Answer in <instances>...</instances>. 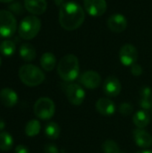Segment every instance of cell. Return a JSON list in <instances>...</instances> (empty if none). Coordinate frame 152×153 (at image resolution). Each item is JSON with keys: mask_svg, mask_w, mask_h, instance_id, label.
<instances>
[{"mask_svg": "<svg viewBox=\"0 0 152 153\" xmlns=\"http://www.w3.org/2000/svg\"><path fill=\"white\" fill-rule=\"evenodd\" d=\"M85 13L82 6L74 2H66L59 9V23L66 30H74L82 26Z\"/></svg>", "mask_w": 152, "mask_h": 153, "instance_id": "1", "label": "cell"}, {"mask_svg": "<svg viewBox=\"0 0 152 153\" xmlns=\"http://www.w3.org/2000/svg\"><path fill=\"white\" fill-rule=\"evenodd\" d=\"M80 71L79 59L75 55L68 54L63 56L57 65V74L65 82H73L78 75Z\"/></svg>", "mask_w": 152, "mask_h": 153, "instance_id": "2", "label": "cell"}, {"mask_svg": "<svg viewBox=\"0 0 152 153\" xmlns=\"http://www.w3.org/2000/svg\"><path fill=\"white\" fill-rule=\"evenodd\" d=\"M19 78L23 84L29 87H35L41 84L45 80V74L40 68L34 65L27 64L19 69Z\"/></svg>", "mask_w": 152, "mask_h": 153, "instance_id": "3", "label": "cell"}, {"mask_svg": "<svg viewBox=\"0 0 152 153\" xmlns=\"http://www.w3.org/2000/svg\"><path fill=\"white\" fill-rule=\"evenodd\" d=\"M41 29V21L35 15H29L24 17L18 28L20 37L25 40L34 39Z\"/></svg>", "mask_w": 152, "mask_h": 153, "instance_id": "4", "label": "cell"}, {"mask_svg": "<svg viewBox=\"0 0 152 153\" xmlns=\"http://www.w3.org/2000/svg\"><path fill=\"white\" fill-rule=\"evenodd\" d=\"M17 30V21L13 13L8 10H0V36L12 37Z\"/></svg>", "mask_w": 152, "mask_h": 153, "instance_id": "5", "label": "cell"}, {"mask_svg": "<svg viewBox=\"0 0 152 153\" xmlns=\"http://www.w3.org/2000/svg\"><path fill=\"white\" fill-rule=\"evenodd\" d=\"M34 114L41 120H48L55 115L56 106L54 101L47 97L39 98L33 107Z\"/></svg>", "mask_w": 152, "mask_h": 153, "instance_id": "6", "label": "cell"}, {"mask_svg": "<svg viewBox=\"0 0 152 153\" xmlns=\"http://www.w3.org/2000/svg\"><path fill=\"white\" fill-rule=\"evenodd\" d=\"M65 94L69 102L74 106H80L85 100V91L79 84L70 83L65 87Z\"/></svg>", "mask_w": 152, "mask_h": 153, "instance_id": "7", "label": "cell"}, {"mask_svg": "<svg viewBox=\"0 0 152 153\" xmlns=\"http://www.w3.org/2000/svg\"><path fill=\"white\" fill-rule=\"evenodd\" d=\"M119 58L121 63L125 66H132L138 59L137 48L132 44H125L119 52Z\"/></svg>", "mask_w": 152, "mask_h": 153, "instance_id": "8", "label": "cell"}, {"mask_svg": "<svg viewBox=\"0 0 152 153\" xmlns=\"http://www.w3.org/2000/svg\"><path fill=\"white\" fill-rule=\"evenodd\" d=\"M84 7L90 16L99 17L106 13L108 6L106 0H84Z\"/></svg>", "mask_w": 152, "mask_h": 153, "instance_id": "9", "label": "cell"}, {"mask_svg": "<svg viewBox=\"0 0 152 153\" xmlns=\"http://www.w3.org/2000/svg\"><path fill=\"white\" fill-rule=\"evenodd\" d=\"M81 83L87 89L94 90L100 86L101 76L99 73L95 71H86L80 77Z\"/></svg>", "mask_w": 152, "mask_h": 153, "instance_id": "10", "label": "cell"}, {"mask_svg": "<svg viewBox=\"0 0 152 153\" xmlns=\"http://www.w3.org/2000/svg\"><path fill=\"white\" fill-rule=\"evenodd\" d=\"M108 27L110 30L116 33H121L127 28V19L121 13L112 14L107 22Z\"/></svg>", "mask_w": 152, "mask_h": 153, "instance_id": "11", "label": "cell"}, {"mask_svg": "<svg viewBox=\"0 0 152 153\" xmlns=\"http://www.w3.org/2000/svg\"><path fill=\"white\" fill-rule=\"evenodd\" d=\"M122 90L120 81L116 76H108L103 84L104 93L108 97H116L119 95Z\"/></svg>", "mask_w": 152, "mask_h": 153, "instance_id": "12", "label": "cell"}, {"mask_svg": "<svg viewBox=\"0 0 152 153\" xmlns=\"http://www.w3.org/2000/svg\"><path fill=\"white\" fill-rule=\"evenodd\" d=\"M46 0H24V8L32 15H41L47 10Z\"/></svg>", "mask_w": 152, "mask_h": 153, "instance_id": "13", "label": "cell"}, {"mask_svg": "<svg viewBox=\"0 0 152 153\" xmlns=\"http://www.w3.org/2000/svg\"><path fill=\"white\" fill-rule=\"evenodd\" d=\"M133 139L135 143L141 148L147 149L152 145L151 134L143 129H135L133 131Z\"/></svg>", "mask_w": 152, "mask_h": 153, "instance_id": "14", "label": "cell"}, {"mask_svg": "<svg viewBox=\"0 0 152 153\" xmlns=\"http://www.w3.org/2000/svg\"><path fill=\"white\" fill-rule=\"evenodd\" d=\"M0 101L7 108L14 107L18 102V95L13 90L4 88L0 91Z\"/></svg>", "mask_w": 152, "mask_h": 153, "instance_id": "15", "label": "cell"}, {"mask_svg": "<svg viewBox=\"0 0 152 153\" xmlns=\"http://www.w3.org/2000/svg\"><path fill=\"white\" fill-rule=\"evenodd\" d=\"M96 109L102 116H111L116 111V106L108 98H101L96 102Z\"/></svg>", "mask_w": 152, "mask_h": 153, "instance_id": "16", "label": "cell"}, {"mask_svg": "<svg viewBox=\"0 0 152 153\" xmlns=\"http://www.w3.org/2000/svg\"><path fill=\"white\" fill-rule=\"evenodd\" d=\"M140 106L144 110L152 108V91L148 86H143L140 91Z\"/></svg>", "mask_w": 152, "mask_h": 153, "instance_id": "17", "label": "cell"}, {"mask_svg": "<svg viewBox=\"0 0 152 153\" xmlns=\"http://www.w3.org/2000/svg\"><path fill=\"white\" fill-rule=\"evenodd\" d=\"M133 124L138 128L143 129V128L147 127L148 125L150 124L151 117H150L149 113L147 112V110L141 109L134 114V116L133 117Z\"/></svg>", "mask_w": 152, "mask_h": 153, "instance_id": "18", "label": "cell"}, {"mask_svg": "<svg viewBox=\"0 0 152 153\" xmlns=\"http://www.w3.org/2000/svg\"><path fill=\"white\" fill-rule=\"evenodd\" d=\"M19 54L24 61L30 62V61L34 60L36 57V49L31 44L23 43L20 47Z\"/></svg>", "mask_w": 152, "mask_h": 153, "instance_id": "19", "label": "cell"}, {"mask_svg": "<svg viewBox=\"0 0 152 153\" xmlns=\"http://www.w3.org/2000/svg\"><path fill=\"white\" fill-rule=\"evenodd\" d=\"M56 58L53 53L46 52L41 56L40 65L45 71L47 72L52 71L56 67Z\"/></svg>", "mask_w": 152, "mask_h": 153, "instance_id": "20", "label": "cell"}, {"mask_svg": "<svg viewBox=\"0 0 152 153\" xmlns=\"http://www.w3.org/2000/svg\"><path fill=\"white\" fill-rule=\"evenodd\" d=\"M13 144V136L7 132H0V151L8 152L12 149Z\"/></svg>", "mask_w": 152, "mask_h": 153, "instance_id": "21", "label": "cell"}, {"mask_svg": "<svg viewBox=\"0 0 152 153\" xmlns=\"http://www.w3.org/2000/svg\"><path fill=\"white\" fill-rule=\"evenodd\" d=\"M45 134L51 140H56L60 135V127L55 122H50L45 126Z\"/></svg>", "mask_w": 152, "mask_h": 153, "instance_id": "22", "label": "cell"}, {"mask_svg": "<svg viewBox=\"0 0 152 153\" xmlns=\"http://www.w3.org/2000/svg\"><path fill=\"white\" fill-rule=\"evenodd\" d=\"M40 128H41L40 123L36 119H32L27 123L24 131H25L26 135H28L30 137H33V136H36L39 134Z\"/></svg>", "mask_w": 152, "mask_h": 153, "instance_id": "23", "label": "cell"}, {"mask_svg": "<svg viewBox=\"0 0 152 153\" xmlns=\"http://www.w3.org/2000/svg\"><path fill=\"white\" fill-rule=\"evenodd\" d=\"M16 46L12 40H3L0 43V53L4 56H11L14 54Z\"/></svg>", "mask_w": 152, "mask_h": 153, "instance_id": "24", "label": "cell"}, {"mask_svg": "<svg viewBox=\"0 0 152 153\" xmlns=\"http://www.w3.org/2000/svg\"><path fill=\"white\" fill-rule=\"evenodd\" d=\"M101 149L104 153H119L120 152V149L118 144L110 139L106 140L102 145H101Z\"/></svg>", "mask_w": 152, "mask_h": 153, "instance_id": "25", "label": "cell"}, {"mask_svg": "<svg viewBox=\"0 0 152 153\" xmlns=\"http://www.w3.org/2000/svg\"><path fill=\"white\" fill-rule=\"evenodd\" d=\"M8 11L15 15H22L24 13V8L20 2H12L8 5Z\"/></svg>", "mask_w": 152, "mask_h": 153, "instance_id": "26", "label": "cell"}, {"mask_svg": "<svg viewBox=\"0 0 152 153\" xmlns=\"http://www.w3.org/2000/svg\"><path fill=\"white\" fill-rule=\"evenodd\" d=\"M133 111V106L131 103L128 102H124L119 106V112L121 115L125 116V117H128L130 116Z\"/></svg>", "mask_w": 152, "mask_h": 153, "instance_id": "27", "label": "cell"}, {"mask_svg": "<svg viewBox=\"0 0 152 153\" xmlns=\"http://www.w3.org/2000/svg\"><path fill=\"white\" fill-rule=\"evenodd\" d=\"M131 73L134 76H140L143 73V70H142V67L139 65V64H133L132 66H131Z\"/></svg>", "mask_w": 152, "mask_h": 153, "instance_id": "28", "label": "cell"}, {"mask_svg": "<svg viewBox=\"0 0 152 153\" xmlns=\"http://www.w3.org/2000/svg\"><path fill=\"white\" fill-rule=\"evenodd\" d=\"M44 152L45 153H59L58 148L56 147V145L52 144V143H48L46 144L44 146Z\"/></svg>", "mask_w": 152, "mask_h": 153, "instance_id": "29", "label": "cell"}, {"mask_svg": "<svg viewBox=\"0 0 152 153\" xmlns=\"http://www.w3.org/2000/svg\"><path fill=\"white\" fill-rule=\"evenodd\" d=\"M14 152H15V153H30L29 149L25 145H22V144H20V145L16 146Z\"/></svg>", "mask_w": 152, "mask_h": 153, "instance_id": "30", "label": "cell"}, {"mask_svg": "<svg viewBox=\"0 0 152 153\" xmlns=\"http://www.w3.org/2000/svg\"><path fill=\"white\" fill-rule=\"evenodd\" d=\"M4 127H5V122L3 118L0 117V131L2 132L4 129Z\"/></svg>", "mask_w": 152, "mask_h": 153, "instance_id": "31", "label": "cell"}, {"mask_svg": "<svg viewBox=\"0 0 152 153\" xmlns=\"http://www.w3.org/2000/svg\"><path fill=\"white\" fill-rule=\"evenodd\" d=\"M55 3H56V5H58V6H62L65 3H66V2H65V0H55Z\"/></svg>", "mask_w": 152, "mask_h": 153, "instance_id": "32", "label": "cell"}, {"mask_svg": "<svg viewBox=\"0 0 152 153\" xmlns=\"http://www.w3.org/2000/svg\"><path fill=\"white\" fill-rule=\"evenodd\" d=\"M136 153H152V151H147V150H144V151H141V152H138Z\"/></svg>", "mask_w": 152, "mask_h": 153, "instance_id": "33", "label": "cell"}, {"mask_svg": "<svg viewBox=\"0 0 152 153\" xmlns=\"http://www.w3.org/2000/svg\"><path fill=\"white\" fill-rule=\"evenodd\" d=\"M1 3H12L13 2V0H0Z\"/></svg>", "mask_w": 152, "mask_h": 153, "instance_id": "34", "label": "cell"}, {"mask_svg": "<svg viewBox=\"0 0 152 153\" xmlns=\"http://www.w3.org/2000/svg\"><path fill=\"white\" fill-rule=\"evenodd\" d=\"M1 64H2V59H1V56H0V66H1Z\"/></svg>", "mask_w": 152, "mask_h": 153, "instance_id": "35", "label": "cell"}, {"mask_svg": "<svg viewBox=\"0 0 152 153\" xmlns=\"http://www.w3.org/2000/svg\"><path fill=\"white\" fill-rule=\"evenodd\" d=\"M119 153H125V152H119Z\"/></svg>", "mask_w": 152, "mask_h": 153, "instance_id": "36", "label": "cell"}]
</instances>
